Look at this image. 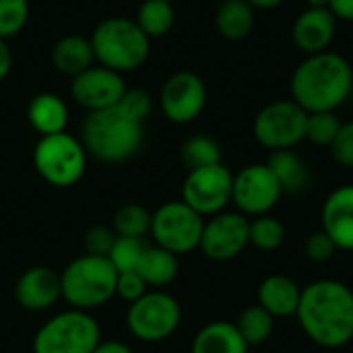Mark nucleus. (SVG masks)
I'll return each instance as SVG.
<instances>
[{
    "mask_svg": "<svg viewBox=\"0 0 353 353\" xmlns=\"http://www.w3.org/2000/svg\"><path fill=\"white\" fill-rule=\"evenodd\" d=\"M190 353H248V343L234 323L213 321L194 335Z\"/></svg>",
    "mask_w": 353,
    "mask_h": 353,
    "instance_id": "20",
    "label": "nucleus"
},
{
    "mask_svg": "<svg viewBox=\"0 0 353 353\" xmlns=\"http://www.w3.org/2000/svg\"><path fill=\"white\" fill-rule=\"evenodd\" d=\"M337 29V17L331 8H306L298 14L292 27L294 43L306 56L327 52Z\"/></svg>",
    "mask_w": 353,
    "mask_h": 353,
    "instance_id": "17",
    "label": "nucleus"
},
{
    "mask_svg": "<svg viewBox=\"0 0 353 353\" xmlns=\"http://www.w3.org/2000/svg\"><path fill=\"white\" fill-rule=\"evenodd\" d=\"M308 2V8H329L331 6V0H306Z\"/></svg>",
    "mask_w": 353,
    "mask_h": 353,
    "instance_id": "43",
    "label": "nucleus"
},
{
    "mask_svg": "<svg viewBox=\"0 0 353 353\" xmlns=\"http://www.w3.org/2000/svg\"><path fill=\"white\" fill-rule=\"evenodd\" d=\"M145 141V124L128 118L118 108L89 112L83 128L81 143L87 155L103 163H124L132 159Z\"/></svg>",
    "mask_w": 353,
    "mask_h": 353,
    "instance_id": "3",
    "label": "nucleus"
},
{
    "mask_svg": "<svg viewBox=\"0 0 353 353\" xmlns=\"http://www.w3.org/2000/svg\"><path fill=\"white\" fill-rule=\"evenodd\" d=\"M114 108H118L128 118L145 124V120L149 118V114L153 110V99L145 89H126Z\"/></svg>",
    "mask_w": 353,
    "mask_h": 353,
    "instance_id": "34",
    "label": "nucleus"
},
{
    "mask_svg": "<svg viewBox=\"0 0 353 353\" xmlns=\"http://www.w3.org/2000/svg\"><path fill=\"white\" fill-rule=\"evenodd\" d=\"M221 157H223V153H221L219 143L207 134H194V137L186 139L180 149V159L188 172L221 163Z\"/></svg>",
    "mask_w": 353,
    "mask_h": 353,
    "instance_id": "27",
    "label": "nucleus"
},
{
    "mask_svg": "<svg viewBox=\"0 0 353 353\" xmlns=\"http://www.w3.org/2000/svg\"><path fill=\"white\" fill-rule=\"evenodd\" d=\"M149 285L143 281V277L137 271H126V273H118L116 279V296L128 304L137 302L139 298H143L149 290Z\"/></svg>",
    "mask_w": 353,
    "mask_h": 353,
    "instance_id": "38",
    "label": "nucleus"
},
{
    "mask_svg": "<svg viewBox=\"0 0 353 353\" xmlns=\"http://www.w3.org/2000/svg\"><path fill=\"white\" fill-rule=\"evenodd\" d=\"M174 19L176 14L170 0H145L139 6L134 23L149 39H153L165 35L174 27Z\"/></svg>",
    "mask_w": 353,
    "mask_h": 353,
    "instance_id": "26",
    "label": "nucleus"
},
{
    "mask_svg": "<svg viewBox=\"0 0 353 353\" xmlns=\"http://www.w3.org/2000/svg\"><path fill=\"white\" fill-rule=\"evenodd\" d=\"M323 228L339 250H353V184L335 188L321 211Z\"/></svg>",
    "mask_w": 353,
    "mask_h": 353,
    "instance_id": "18",
    "label": "nucleus"
},
{
    "mask_svg": "<svg viewBox=\"0 0 353 353\" xmlns=\"http://www.w3.org/2000/svg\"><path fill=\"white\" fill-rule=\"evenodd\" d=\"M331 155L333 159L343 165V168H353V120L343 122L335 141L331 143Z\"/></svg>",
    "mask_w": 353,
    "mask_h": 353,
    "instance_id": "37",
    "label": "nucleus"
},
{
    "mask_svg": "<svg viewBox=\"0 0 353 353\" xmlns=\"http://www.w3.org/2000/svg\"><path fill=\"white\" fill-rule=\"evenodd\" d=\"M95 62L91 39L83 35H64L52 48V64L58 72L77 77L83 70L91 68Z\"/></svg>",
    "mask_w": 353,
    "mask_h": 353,
    "instance_id": "22",
    "label": "nucleus"
},
{
    "mask_svg": "<svg viewBox=\"0 0 353 353\" xmlns=\"http://www.w3.org/2000/svg\"><path fill=\"white\" fill-rule=\"evenodd\" d=\"M116 279L118 271L108 256L81 254L60 273L62 298L70 308L89 312L116 296Z\"/></svg>",
    "mask_w": 353,
    "mask_h": 353,
    "instance_id": "4",
    "label": "nucleus"
},
{
    "mask_svg": "<svg viewBox=\"0 0 353 353\" xmlns=\"http://www.w3.org/2000/svg\"><path fill=\"white\" fill-rule=\"evenodd\" d=\"M308 112L294 99L267 103L254 118V139L269 151L294 149L306 139Z\"/></svg>",
    "mask_w": 353,
    "mask_h": 353,
    "instance_id": "10",
    "label": "nucleus"
},
{
    "mask_svg": "<svg viewBox=\"0 0 353 353\" xmlns=\"http://www.w3.org/2000/svg\"><path fill=\"white\" fill-rule=\"evenodd\" d=\"M234 325L238 327V331H240L242 339L248 343V347H252V345H263L271 337V333L275 329V319L263 306L254 304V306L244 308Z\"/></svg>",
    "mask_w": 353,
    "mask_h": 353,
    "instance_id": "28",
    "label": "nucleus"
},
{
    "mask_svg": "<svg viewBox=\"0 0 353 353\" xmlns=\"http://www.w3.org/2000/svg\"><path fill=\"white\" fill-rule=\"evenodd\" d=\"M182 321V308L178 300L165 292H147L132 302L126 312V327L139 341L159 343L170 339Z\"/></svg>",
    "mask_w": 353,
    "mask_h": 353,
    "instance_id": "9",
    "label": "nucleus"
},
{
    "mask_svg": "<svg viewBox=\"0 0 353 353\" xmlns=\"http://www.w3.org/2000/svg\"><path fill=\"white\" fill-rule=\"evenodd\" d=\"M180 271V261L178 254L157 246L149 244L137 265V273L143 277V281L149 288H165L170 285Z\"/></svg>",
    "mask_w": 353,
    "mask_h": 353,
    "instance_id": "24",
    "label": "nucleus"
},
{
    "mask_svg": "<svg viewBox=\"0 0 353 353\" xmlns=\"http://www.w3.org/2000/svg\"><path fill=\"white\" fill-rule=\"evenodd\" d=\"M252 8H261V10H271V8H277L281 6L285 0H246Z\"/></svg>",
    "mask_w": 353,
    "mask_h": 353,
    "instance_id": "42",
    "label": "nucleus"
},
{
    "mask_svg": "<svg viewBox=\"0 0 353 353\" xmlns=\"http://www.w3.org/2000/svg\"><path fill=\"white\" fill-rule=\"evenodd\" d=\"M89 39L95 60L120 74L139 68L149 56L151 39L132 19L126 17H110L101 21Z\"/></svg>",
    "mask_w": 353,
    "mask_h": 353,
    "instance_id": "5",
    "label": "nucleus"
},
{
    "mask_svg": "<svg viewBox=\"0 0 353 353\" xmlns=\"http://www.w3.org/2000/svg\"><path fill=\"white\" fill-rule=\"evenodd\" d=\"M37 174L56 188L74 186L87 168V151L79 139L68 132L41 137L33 149Z\"/></svg>",
    "mask_w": 353,
    "mask_h": 353,
    "instance_id": "7",
    "label": "nucleus"
},
{
    "mask_svg": "<svg viewBox=\"0 0 353 353\" xmlns=\"http://www.w3.org/2000/svg\"><path fill=\"white\" fill-rule=\"evenodd\" d=\"M14 298L21 308L31 312L52 308L62 298L60 273L43 265L27 269L14 283Z\"/></svg>",
    "mask_w": 353,
    "mask_h": 353,
    "instance_id": "16",
    "label": "nucleus"
},
{
    "mask_svg": "<svg viewBox=\"0 0 353 353\" xmlns=\"http://www.w3.org/2000/svg\"><path fill=\"white\" fill-rule=\"evenodd\" d=\"M151 211L143 205H122L112 219V230L116 236L124 238H145L151 232Z\"/></svg>",
    "mask_w": 353,
    "mask_h": 353,
    "instance_id": "29",
    "label": "nucleus"
},
{
    "mask_svg": "<svg viewBox=\"0 0 353 353\" xmlns=\"http://www.w3.org/2000/svg\"><path fill=\"white\" fill-rule=\"evenodd\" d=\"M285 242V225L273 215H259L250 221V246L273 252Z\"/></svg>",
    "mask_w": 353,
    "mask_h": 353,
    "instance_id": "30",
    "label": "nucleus"
},
{
    "mask_svg": "<svg viewBox=\"0 0 353 353\" xmlns=\"http://www.w3.org/2000/svg\"><path fill=\"white\" fill-rule=\"evenodd\" d=\"M114 242H116V232L112 228L93 225L91 230H87V234L83 238V248H85V254L110 256Z\"/></svg>",
    "mask_w": 353,
    "mask_h": 353,
    "instance_id": "35",
    "label": "nucleus"
},
{
    "mask_svg": "<svg viewBox=\"0 0 353 353\" xmlns=\"http://www.w3.org/2000/svg\"><path fill=\"white\" fill-rule=\"evenodd\" d=\"M29 17L27 0H0V37L8 39L17 35Z\"/></svg>",
    "mask_w": 353,
    "mask_h": 353,
    "instance_id": "33",
    "label": "nucleus"
},
{
    "mask_svg": "<svg viewBox=\"0 0 353 353\" xmlns=\"http://www.w3.org/2000/svg\"><path fill=\"white\" fill-rule=\"evenodd\" d=\"M149 244L145 242V238H124V236H116V242L112 246L110 252V263L114 265V269L118 273H126V271H137V265L145 252Z\"/></svg>",
    "mask_w": 353,
    "mask_h": 353,
    "instance_id": "31",
    "label": "nucleus"
},
{
    "mask_svg": "<svg viewBox=\"0 0 353 353\" xmlns=\"http://www.w3.org/2000/svg\"><path fill=\"white\" fill-rule=\"evenodd\" d=\"M250 244V219L238 211H221L203 225L201 250L207 259L225 263L240 256Z\"/></svg>",
    "mask_w": 353,
    "mask_h": 353,
    "instance_id": "13",
    "label": "nucleus"
},
{
    "mask_svg": "<svg viewBox=\"0 0 353 353\" xmlns=\"http://www.w3.org/2000/svg\"><path fill=\"white\" fill-rule=\"evenodd\" d=\"M27 120L41 137L58 134L68 124V108L56 93H39L27 105Z\"/></svg>",
    "mask_w": 353,
    "mask_h": 353,
    "instance_id": "21",
    "label": "nucleus"
},
{
    "mask_svg": "<svg viewBox=\"0 0 353 353\" xmlns=\"http://www.w3.org/2000/svg\"><path fill=\"white\" fill-rule=\"evenodd\" d=\"M205 217L190 209L182 199L157 207L151 215V238L157 246L174 252L188 254L201 246Z\"/></svg>",
    "mask_w": 353,
    "mask_h": 353,
    "instance_id": "8",
    "label": "nucleus"
},
{
    "mask_svg": "<svg viewBox=\"0 0 353 353\" xmlns=\"http://www.w3.org/2000/svg\"><path fill=\"white\" fill-rule=\"evenodd\" d=\"M304 252H306V256L312 263H327V261H331L339 252V248H337V244L331 240V236L325 230H319V232H312L306 238Z\"/></svg>",
    "mask_w": 353,
    "mask_h": 353,
    "instance_id": "36",
    "label": "nucleus"
},
{
    "mask_svg": "<svg viewBox=\"0 0 353 353\" xmlns=\"http://www.w3.org/2000/svg\"><path fill=\"white\" fill-rule=\"evenodd\" d=\"M91 353H132V350L122 341H99Z\"/></svg>",
    "mask_w": 353,
    "mask_h": 353,
    "instance_id": "41",
    "label": "nucleus"
},
{
    "mask_svg": "<svg viewBox=\"0 0 353 353\" xmlns=\"http://www.w3.org/2000/svg\"><path fill=\"white\" fill-rule=\"evenodd\" d=\"M290 89L292 99L308 114L335 112L352 93V64L337 52L310 54L296 66Z\"/></svg>",
    "mask_w": 353,
    "mask_h": 353,
    "instance_id": "2",
    "label": "nucleus"
},
{
    "mask_svg": "<svg viewBox=\"0 0 353 353\" xmlns=\"http://www.w3.org/2000/svg\"><path fill=\"white\" fill-rule=\"evenodd\" d=\"M101 341L97 321L85 310H64L46 321L33 337V353H91Z\"/></svg>",
    "mask_w": 353,
    "mask_h": 353,
    "instance_id": "6",
    "label": "nucleus"
},
{
    "mask_svg": "<svg viewBox=\"0 0 353 353\" xmlns=\"http://www.w3.org/2000/svg\"><path fill=\"white\" fill-rule=\"evenodd\" d=\"M329 8L339 21H353V0H331Z\"/></svg>",
    "mask_w": 353,
    "mask_h": 353,
    "instance_id": "39",
    "label": "nucleus"
},
{
    "mask_svg": "<svg viewBox=\"0 0 353 353\" xmlns=\"http://www.w3.org/2000/svg\"><path fill=\"white\" fill-rule=\"evenodd\" d=\"M281 194L283 190L267 163H250L234 176L232 203L246 217L267 215L279 203Z\"/></svg>",
    "mask_w": 353,
    "mask_h": 353,
    "instance_id": "12",
    "label": "nucleus"
},
{
    "mask_svg": "<svg viewBox=\"0 0 353 353\" xmlns=\"http://www.w3.org/2000/svg\"><path fill=\"white\" fill-rule=\"evenodd\" d=\"M265 163L277 178L283 192L300 194L310 186V170H308L306 161L294 149L271 151V155Z\"/></svg>",
    "mask_w": 353,
    "mask_h": 353,
    "instance_id": "23",
    "label": "nucleus"
},
{
    "mask_svg": "<svg viewBox=\"0 0 353 353\" xmlns=\"http://www.w3.org/2000/svg\"><path fill=\"white\" fill-rule=\"evenodd\" d=\"M300 298L302 288L288 275H269L259 285V306H263L273 319L296 316Z\"/></svg>",
    "mask_w": 353,
    "mask_h": 353,
    "instance_id": "19",
    "label": "nucleus"
},
{
    "mask_svg": "<svg viewBox=\"0 0 353 353\" xmlns=\"http://www.w3.org/2000/svg\"><path fill=\"white\" fill-rule=\"evenodd\" d=\"M296 319L306 337L339 350L353 341V290L337 279H319L302 290Z\"/></svg>",
    "mask_w": 353,
    "mask_h": 353,
    "instance_id": "1",
    "label": "nucleus"
},
{
    "mask_svg": "<svg viewBox=\"0 0 353 353\" xmlns=\"http://www.w3.org/2000/svg\"><path fill=\"white\" fill-rule=\"evenodd\" d=\"M341 124L343 122L339 120L335 112H312L308 114V120H306V139L312 145L331 147Z\"/></svg>",
    "mask_w": 353,
    "mask_h": 353,
    "instance_id": "32",
    "label": "nucleus"
},
{
    "mask_svg": "<svg viewBox=\"0 0 353 353\" xmlns=\"http://www.w3.org/2000/svg\"><path fill=\"white\" fill-rule=\"evenodd\" d=\"M207 103V87L203 79L190 70L174 72L161 87L159 105L163 116L174 124L196 120Z\"/></svg>",
    "mask_w": 353,
    "mask_h": 353,
    "instance_id": "14",
    "label": "nucleus"
},
{
    "mask_svg": "<svg viewBox=\"0 0 353 353\" xmlns=\"http://www.w3.org/2000/svg\"><path fill=\"white\" fill-rule=\"evenodd\" d=\"M234 174L223 163L190 170L182 184V201L203 217H213L232 203Z\"/></svg>",
    "mask_w": 353,
    "mask_h": 353,
    "instance_id": "11",
    "label": "nucleus"
},
{
    "mask_svg": "<svg viewBox=\"0 0 353 353\" xmlns=\"http://www.w3.org/2000/svg\"><path fill=\"white\" fill-rule=\"evenodd\" d=\"M124 91L126 85L122 74L101 64L83 70L81 74L72 77L70 83L72 99L87 112H101L114 108Z\"/></svg>",
    "mask_w": 353,
    "mask_h": 353,
    "instance_id": "15",
    "label": "nucleus"
},
{
    "mask_svg": "<svg viewBox=\"0 0 353 353\" xmlns=\"http://www.w3.org/2000/svg\"><path fill=\"white\" fill-rule=\"evenodd\" d=\"M215 27L221 37L240 41L254 27V8L246 0H223L215 12Z\"/></svg>",
    "mask_w": 353,
    "mask_h": 353,
    "instance_id": "25",
    "label": "nucleus"
},
{
    "mask_svg": "<svg viewBox=\"0 0 353 353\" xmlns=\"http://www.w3.org/2000/svg\"><path fill=\"white\" fill-rule=\"evenodd\" d=\"M12 68V52L6 43V39L0 37V81H4L8 77Z\"/></svg>",
    "mask_w": 353,
    "mask_h": 353,
    "instance_id": "40",
    "label": "nucleus"
}]
</instances>
